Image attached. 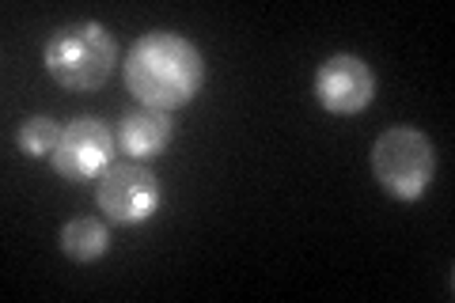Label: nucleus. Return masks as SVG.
I'll use <instances>...</instances> for the list:
<instances>
[{"mask_svg":"<svg viewBox=\"0 0 455 303\" xmlns=\"http://www.w3.org/2000/svg\"><path fill=\"white\" fill-rule=\"evenodd\" d=\"M118 61V46L103 23H65L42 46V65L65 92H99Z\"/></svg>","mask_w":455,"mask_h":303,"instance_id":"obj_2","label":"nucleus"},{"mask_svg":"<svg viewBox=\"0 0 455 303\" xmlns=\"http://www.w3.org/2000/svg\"><path fill=\"white\" fill-rule=\"evenodd\" d=\"M61 251H65V258H73L80 266L99 262V258L110 251V227L103 220H95V216L68 220L61 227Z\"/></svg>","mask_w":455,"mask_h":303,"instance_id":"obj_8","label":"nucleus"},{"mask_svg":"<svg viewBox=\"0 0 455 303\" xmlns=\"http://www.w3.org/2000/svg\"><path fill=\"white\" fill-rule=\"evenodd\" d=\"M114 144H118V137L99 118L84 114V118L65 125L61 144H57V152L50 155L53 171L68 182H92L114 163Z\"/></svg>","mask_w":455,"mask_h":303,"instance_id":"obj_5","label":"nucleus"},{"mask_svg":"<svg viewBox=\"0 0 455 303\" xmlns=\"http://www.w3.org/2000/svg\"><path fill=\"white\" fill-rule=\"evenodd\" d=\"M372 175L395 201H418L436 175L433 144L418 129H387L372 144Z\"/></svg>","mask_w":455,"mask_h":303,"instance_id":"obj_3","label":"nucleus"},{"mask_svg":"<svg viewBox=\"0 0 455 303\" xmlns=\"http://www.w3.org/2000/svg\"><path fill=\"white\" fill-rule=\"evenodd\" d=\"M171 118L164 110H130L122 118V125H118V144H122V152L130 155V160H137V163H145V160H152V155H160L167 144H171Z\"/></svg>","mask_w":455,"mask_h":303,"instance_id":"obj_7","label":"nucleus"},{"mask_svg":"<svg viewBox=\"0 0 455 303\" xmlns=\"http://www.w3.org/2000/svg\"><path fill=\"white\" fill-rule=\"evenodd\" d=\"M95 201L114 224H145L160 209L164 190H160V179L145 163L122 160V163H110L99 175Z\"/></svg>","mask_w":455,"mask_h":303,"instance_id":"obj_4","label":"nucleus"},{"mask_svg":"<svg viewBox=\"0 0 455 303\" xmlns=\"http://www.w3.org/2000/svg\"><path fill=\"white\" fill-rule=\"evenodd\" d=\"M61 133H65V125H57L53 118H46V114H35V118H27L16 129V144L27 160H46V155L57 152Z\"/></svg>","mask_w":455,"mask_h":303,"instance_id":"obj_9","label":"nucleus"},{"mask_svg":"<svg viewBox=\"0 0 455 303\" xmlns=\"http://www.w3.org/2000/svg\"><path fill=\"white\" fill-rule=\"evenodd\" d=\"M205 61L190 38L175 31H152L133 42L125 57V88L148 110H179L202 92Z\"/></svg>","mask_w":455,"mask_h":303,"instance_id":"obj_1","label":"nucleus"},{"mask_svg":"<svg viewBox=\"0 0 455 303\" xmlns=\"http://www.w3.org/2000/svg\"><path fill=\"white\" fill-rule=\"evenodd\" d=\"M315 99L338 118H353L376 99V72L357 53H334L315 72Z\"/></svg>","mask_w":455,"mask_h":303,"instance_id":"obj_6","label":"nucleus"}]
</instances>
